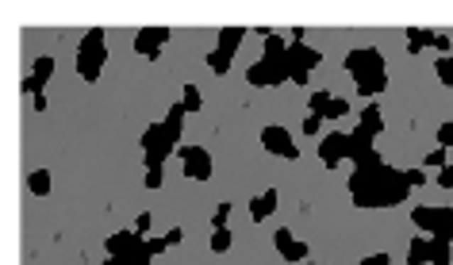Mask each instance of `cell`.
Returning a JSON list of instances; mask_svg holds the SVG:
<instances>
[{"label": "cell", "mask_w": 453, "mask_h": 265, "mask_svg": "<svg viewBox=\"0 0 453 265\" xmlns=\"http://www.w3.org/2000/svg\"><path fill=\"white\" fill-rule=\"evenodd\" d=\"M411 196L408 169H392L381 158L369 166H354L350 173V200L357 207H395Z\"/></svg>", "instance_id": "6da1fadb"}, {"label": "cell", "mask_w": 453, "mask_h": 265, "mask_svg": "<svg viewBox=\"0 0 453 265\" xmlns=\"http://www.w3.org/2000/svg\"><path fill=\"white\" fill-rule=\"evenodd\" d=\"M342 65L354 77L361 97H381V92L388 89V65H384V54L376 50V46H357V50L346 54Z\"/></svg>", "instance_id": "7a4b0ae2"}, {"label": "cell", "mask_w": 453, "mask_h": 265, "mask_svg": "<svg viewBox=\"0 0 453 265\" xmlns=\"http://www.w3.org/2000/svg\"><path fill=\"white\" fill-rule=\"evenodd\" d=\"M104 62H108V35H104L100 27H89L84 39H81V46H77V73L84 77V85H97L100 81Z\"/></svg>", "instance_id": "3957f363"}, {"label": "cell", "mask_w": 453, "mask_h": 265, "mask_svg": "<svg viewBox=\"0 0 453 265\" xmlns=\"http://www.w3.org/2000/svg\"><path fill=\"white\" fill-rule=\"evenodd\" d=\"M177 158H181L185 166V177H192V181H212V154H207V146L200 143H181L177 146Z\"/></svg>", "instance_id": "277c9868"}, {"label": "cell", "mask_w": 453, "mask_h": 265, "mask_svg": "<svg viewBox=\"0 0 453 265\" xmlns=\"http://www.w3.org/2000/svg\"><path fill=\"white\" fill-rule=\"evenodd\" d=\"M261 146H266L269 154L285 158V162H300V143H292V131L280 127V123H269V127L261 131Z\"/></svg>", "instance_id": "5b68a950"}, {"label": "cell", "mask_w": 453, "mask_h": 265, "mask_svg": "<svg viewBox=\"0 0 453 265\" xmlns=\"http://www.w3.org/2000/svg\"><path fill=\"white\" fill-rule=\"evenodd\" d=\"M246 81L253 89H277V85L288 81V62H253L246 70Z\"/></svg>", "instance_id": "8992f818"}, {"label": "cell", "mask_w": 453, "mask_h": 265, "mask_svg": "<svg viewBox=\"0 0 453 265\" xmlns=\"http://www.w3.org/2000/svg\"><path fill=\"white\" fill-rule=\"evenodd\" d=\"M169 39H173L169 27H143V31L135 35V54H143L146 62H158V58H162V46Z\"/></svg>", "instance_id": "52a82bcc"}, {"label": "cell", "mask_w": 453, "mask_h": 265, "mask_svg": "<svg viewBox=\"0 0 453 265\" xmlns=\"http://www.w3.org/2000/svg\"><path fill=\"white\" fill-rule=\"evenodd\" d=\"M319 162L334 169L338 162H350V135H342V131H330L323 135V143H319Z\"/></svg>", "instance_id": "ba28073f"}, {"label": "cell", "mask_w": 453, "mask_h": 265, "mask_svg": "<svg viewBox=\"0 0 453 265\" xmlns=\"http://www.w3.org/2000/svg\"><path fill=\"white\" fill-rule=\"evenodd\" d=\"M273 246H277V254H280L285 261H300V265L307 261V242H304V239H296L288 227H280V231L273 234Z\"/></svg>", "instance_id": "9c48e42d"}, {"label": "cell", "mask_w": 453, "mask_h": 265, "mask_svg": "<svg viewBox=\"0 0 453 265\" xmlns=\"http://www.w3.org/2000/svg\"><path fill=\"white\" fill-rule=\"evenodd\" d=\"M146 239L138 231H119V234H108L104 239V250H108V258H127V254L143 250Z\"/></svg>", "instance_id": "30bf717a"}, {"label": "cell", "mask_w": 453, "mask_h": 265, "mask_svg": "<svg viewBox=\"0 0 453 265\" xmlns=\"http://www.w3.org/2000/svg\"><path fill=\"white\" fill-rule=\"evenodd\" d=\"M357 135H365V139H376L384 131V119H381V104H365L361 108V119H357Z\"/></svg>", "instance_id": "8fae6325"}, {"label": "cell", "mask_w": 453, "mask_h": 265, "mask_svg": "<svg viewBox=\"0 0 453 265\" xmlns=\"http://www.w3.org/2000/svg\"><path fill=\"white\" fill-rule=\"evenodd\" d=\"M185 116H188V112H185V104L177 100L173 108L165 112V119H162V127H165V139H169V143H173V146H181V131H185Z\"/></svg>", "instance_id": "7c38bea8"}, {"label": "cell", "mask_w": 453, "mask_h": 265, "mask_svg": "<svg viewBox=\"0 0 453 265\" xmlns=\"http://www.w3.org/2000/svg\"><path fill=\"white\" fill-rule=\"evenodd\" d=\"M273 212H277V188H266V193H258L250 200V220L253 223H266Z\"/></svg>", "instance_id": "4fadbf2b"}, {"label": "cell", "mask_w": 453, "mask_h": 265, "mask_svg": "<svg viewBox=\"0 0 453 265\" xmlns=\"http://www.w3.org/2000/svg\"><path fill=\"white\" fill-rule=\"evenodd\" d=\"M242 39H246V27H223V31H219V46H215V50L226 54V58H234L239 46H242Z\"/></svg>", "instance_id": "5bb4252c"}, {"label": "cell", "mask_w": 453, "mask_h": 265, "mask_svg": "<svg viewBox=\"0 0 453 265\" xmlns=\"http://www.w3.org/2000/svg\"><path fill=\"white\" fill-rule=\"evenodd\" d=\"M408 265H430V234H415V239H411Z\"/></svg>", "instance_id": "9a60e30c"}, {"label": "cell", "mask_w": 453, "mask_h": 265, "mask_svg": "<svg viewBox=\"0 0 453 265\" xmlns=\"http://www.w3.org/2000/svg\"><path fill=\"white\" fill-rule=\"evenodd\" d=\"M430 265H453V242L442 234H430Z\"/></svg>", "instance_id": "2e32d148"}, {"label": "cell", "mask_w": 453, "mask_h": 265, "mask_svg": "<svg viewBox=\"0 0 453 265\" xmlns=\"http://www.w3.org/2000/svg\"><path fill=\"white\" fill-rule=\"evenodd\" d=\"M411 223L419 227V234H434V223H438V207H430V204H419L411 212Z\"/></svg>", "instance_id": "e0dca14e"}, {"label": "cell", "mask_w": 453, "mask_h": 265, "mask_svg": "<svg viewBox=\"0 0 453 265\" xmlns=\"http://www.w3.org/2000/svg\"><path fill=\"white\" fill-rule=\"evenodd\" d=\"M50 188H54L50 169H35V173H27V193L31 196H50Z\"/></svg>", "instance_id": "ac0fdd59"}, {"label": "cell", "mask_w": 453, "mask_h": 265, "mask_svg": "<svg viewBox=\"0 0 453 265\" xmlns=\"http://www.w3.org/2000/svg\"><path fill=\"white\" fill-rule=\"evenodd\" d=\"M438 31H422V27H408V54H422L427 46H434Z\"/></svg>", "instance_id": "d6986e66"}, {"label": "cell", "mask_w": 453, "mask_h": 265, "mask_svg": "<svg viewBox=\"0 0 453 265\" xmlns=\"http://www.w3.org/2000/svg\"><path fill=\"white\" fill-rule=\"evenodd\" d=\"M285 54H288L285 35H277V31H273L269 39H266V54H261V62H285Z\"/></svg>", "instance_id": "ffe728a7"}, {"label": "cell", "mask_w": 453, "mask_h": 265, "mask_svg": "<svg viewBox=\"0 0 453 265\" xmlns=\"http://www.w3.org/2000/svg\"><path fill=\"white\" fill-rule=\"evenodd\" d=\"M31 77H39L43 85L54 77V54H39V58H35V65H31Z\"/></svg>", "instance_id": "44dd1931"}, {"label": "cell", "mask_w": 453, "mask_h": 265, "mask_svg": "<svg viewBox=\"0 0 453 265\" xmlns=\"http://www.w3.org/2000/svg\"><path fill=\"white\" fill-rule=\"evenodd\" d=\"M181 104H185V112H204V92L196 89L192 81H188L185 92H181Z\"/></svg>", "instance_id": "7402d4cb"}, {"label": "cell", "mask_w": 453, "mask_h": 265, "mask_svg": "<svg viewBox=\"0 0 453 265\" xmlns=\"http://www.w3.org/2000/svg\"><path fill=\"white\" fill-rule=\"evenodd\" d=\"M434 234H442V239L453 242V207H446V204L438 207V223H434Z\"/></svg>", "instance_id": "603a6c76"}, {"label": "cell", "mask_w": 453, "mask_h": 265, "mask_svg": "<svg viewBox=\"0 0 453 265\" xmlns=\"http://www.w3.org/2000/svg\"><path fill=\"white\" fill-rule=\"evenodd\" d=\"M204 62H207V70H212L215 77H223V73L231 70V62H234V58H226V54H219V50H207V54H204Z\"/></svg>", "instance_id": "cb8c5ba5"}, {"label": "cell", "mask_w": 453, "mask_h": 265, "mask_svg": "<svg viewBox=\"0 0 453 265\" xmlns=\"http://www.w3.org/2000/svg\"><path fill=\"white\" fill-rule=\"evenodd\" d=\"M434 77L446 85V89H453V54H446V58L434 62Z\"/></svg>", "instance_id": "d4e9b609"}, {"label": "cell", "mask_w": 453, "mask_h": 265, "mask_svg": "<svg viewBox=\"0 0 453 265\" xmlns=\"http://www.w3.org/2000/svg\"><path fill=\"white\" fill-rule=\"evenodd\" d=\"M342 116H350V100H346V97H330L323 119H342Z\"/></svg>", "instance_id": "484cf974"}, {"label": "cell", "mask_w": 453, "mask_h": 265, "mask_svg": "<svg viewBox=\"0 0 453 265\" xmlns=\"http://www.w3.org/2000/svg\"><path fill=\"white\" fill-rule=\"evenodd\" d=\"M231 242H234V231H226V227H223V231L212 234V242H207V246H212V254H226V250H231Z\"/></svg>", "instance_id": "4316f807"}, {"label": "cell", "mask_w": 453, "mask_h": 265, "mask_svg": "<svg viewBox=\"0 0 453 265\" xmlns=\"http://www.w3.org/2000/svg\"><path fill=\"white\" fill-rule=\"evenodd\" d=\"M119 265H150L154 261V254H150V246H143V250H135V254H127V258H116Z\"/></svg>", "instance_id": "83f0119b"}, {"label": "cell", "mask_w": 453, "mask_h": 265, "mask_svg": "<svg viewBox=\"0 0 453 265\" xmlns=\"http://www.w3.org/2000/svg\"><path fill=\"white\" fill-rule=\"evenodd\" d=\"M438 146L442 150H453V119L438 123Z\"/></svg>", "instance_id": "f1b7e54d"}, {"label": "cell", "mask_w": 453, "mask_h": 265, "mask_svg": "<svg viewBox=\"0 0 453 265\" xmlns=\"http://www.w3.org/2000/svg\"><path fill=\"white\" fill-rule=\"evenodd\" d=\"M327 104H330V92H311V100H307V112H315V116H323V112H327Z\"/></svg>", "instance_id": "f546056e"}, {"label": "cell", "mask_w": 453, "mask_h": 265, "mask_svg": "<svg viewBox=\"0 0 453 265\" xmlns=\"http://www.w3.org/2000/svg\"><path fill=\"white\" fill-rule=\"evenodd\" d=\"M446 154H449V150H442V146H434V150H430V154H427V158H422V166H427V169H442V166H446Z\"/></svg>", "instance_id": "4dcf8cb0"}, {"label": "cell", "mask_w": 453, "mask_h": 265, "mask_svg": "<svg viewBox=\"0 0 453 265\" xmlns=\"http://www.w3.org/2000/svg\"><path fill=\"white\" fill-rule=\"evenodd\" d=\"M300 131H304V135H319V131H323V116H315V112H311V116H304Z\"/></svg>", "instance_id": "1f68e13d"}, {"label": "cell", "mask_w": 453, "mask_h": 265, "mask_svg": "<svg viewBox=\"0 0 453 265\" xmlns=\"http://www.w3.org/2000/svg\"><path fill=\"white\" fill-rule=\"evenodd\" d=\"M226 220H231V204H219V207L212 212V227H215V231H223Z\"/></svg>", "instance_id": "d6a6232c"}, {"label": "cell", "mask_w": 453, "mask_h": 265, "mask_svg": "<svg viewBox=\"0 0 453 265\" xmlns=\"http://www.w3.org/2000/svg\"><path fill=\"white\" fill-rule=\"evenodd\" d=\"M20 89H23V97H31V100H35V97H39V92L46 89V85H43L39 77H23V85H20Z\"/></svg>", "instance_id": "836d02e7"}, {"label": "cell", "mask_w": 453, "mask_h": 265, "mask_svg": "<svg viewBox=\"0 0 453 265\" xmlns=\"http://www.w3.org/2000/svg\"><path fill=\"white\" fill-rule=\"evenodd\" d=\"M434 50H442V58H446V54H453V43H449V35H446V31L434 35Z\"/></svg>", "instance_id": "e575fe53"}, {"label": "cell", "mask_w": 453, "mask_h": 265, "mask_svg": "<svg viewBox=\"0 0 453 265\" xmlns=\"http://www.w3.org/2000/svg\"><path fill=\"white\" fill-rule=\"evenodd\" d=\"M150 223H154V215H150V212H143V215H138V220H135V227H131V231H138V234H150Z\"/></svg>", "instance_id": "d590c367"}, {"label": "cell", "mask_w": 453, "mask_h": 265, "mask_svg": "<svg viewBox=\"0 0 453 265\" xmlns=\"http://www.w3.org/2000/svg\"><path fill=\"white\" fill-rule=\"evenodd\" d=\"M162 239H165V246H181V239H185V231H181V227H169V231L162 234Z\"/></svg>", "instance_id": "8d00e7d4"}, {"label": "cell", "mask_w": 453, "mask_h": 265, "mask_svg": "<svg viewBox=\"0 0 453 265\" xmlns=\"http://www.w3.org/2000/svg\"><path fill=\"white\" fill-rule=\"evenodd\" d=\"M438 185H442V188H453V162H446V166H442V173H438Z\"/></svg>", "instance_id": "74e56055"}, {"label": "cell", "mask_w": 453, "mask_h": 265, "mask_svg": "<svg viewBox=\"0 0 453 265\" xmlns=\"http://www.w3.org/2000/svg\"><path fill=\"white\" fill-rule=\"evenodd\" d=\"M146 188H162V169H146Z\"/></svg>", "instance_id": "f35d334b"}, {"label": "cell", "mask_w": 453, "mask_h": 265, "mask_svg": "<svg viewBox=\"0 0 453 265\" xmlns=\"http://www.w3.org/2000/svg\"><path fill=\"white\" fill-rule=\"evenodd\" d=\"M361 265H392V254H369V258H361Z\"/></svg>", "instance_id": "ab89813d"}, {"label": "cell", "mask_w": 453, "mask_h": 265, "mask_svg": "<svg viewBox=\"0 0 453 265\" xmlns=\"http://www.w3.org/2000/svg\"><path fill=\"white\" fill-rule=\"evenodd\" d=\"M408 185H411V188L427 185V173H422V169H408Z\"/></svg>", "instance_id": "60d3db41"}, {"label": "cell", "mask_w": 453, "mask_h": 265, "mask_svg": "<svg viewBox=\"0 0 453 265\" xmlns=\"http://www.w3.org/2000/svg\"><path fill=\"white\" fill-rule=\"evenodd\" d=\"M146 246H150V254H154V258H158V254H165V250H169V246H165V239H146Z\"/></svg>", "instance_id": "b9f144b4"}, {"label": "cell", "mask_w": 453, "mask_h": 265, "mask_svg": "<svg viewBox=\"0 0 453 265\" xmlns=\"http://www.w3.org/2000/svg\"><path fill=\"white\" fill-rule=\"evenodd\" d=\"M104 265H119V261H116V258H108V261H104Z\"/></svg>", "instance_id": "7bdbcfd3"}, {"label": "cell", "mask_w": 453, "mask_h": 265, "mask_svg": "<svg viewBox=\"0 0 453 265\" xmlns=\"http://www.w3.org/2000/svg\"><path fill=\"white\" fill-rule=\"evenodd\" d=\"M304 265H311V261H304Z\"/></svg>", "instance_id": "ee69618b"}]
</instances>
